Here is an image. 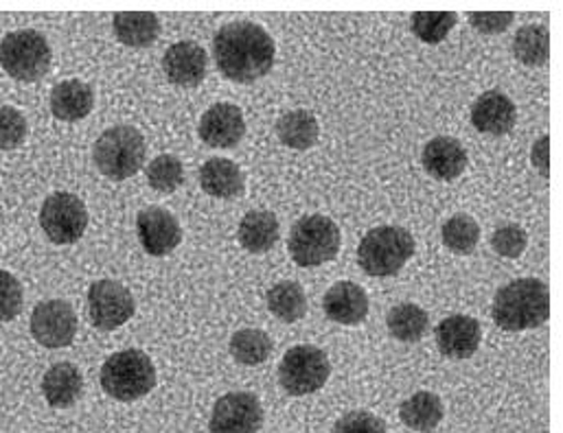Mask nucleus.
<instances>
[{
    "mask_svg": "<svg viewBox=\"0 0 563 433\" xmlns=\"http://www.w3.org/2000/svg\"><path fill=\"white\" fill-rule=\"evenodd\" d=\"M147 145L143 134L132 125H114L106 130L92 149V160L101 176L121 182L143 169Z\"/></svg>",
    "mask_w": 563,
    "mask_h": 433,
    "instance_id": "5",
    "label": "nucleus"
},
{
    "mask_svg": "<svg viewBox=\"0 0 563 433\" xmlns=\"http://www.w3.org/2000/svg\"><path fill=\"white\" fill-rule=\"evenodd\" d=\"M103 392L121 403H134L156 388V368L147 353L128 348L110 355L101 366Z\"/></svg>",
    "mask_w": 563,
    "mask_h": 433,
    "instance_id": "3",
    "label": "nucleus"
},
{
    "mask_svg": "<svg viewBox=\"0 0 563 433\" xmlns=\"http://www.w3.org/2000/svg\"><path fill=\"white\" fill-rule=\"evenodd\" d=\"M51 59L53 53L46 37L33 29L11 31L0 42V66L18 81L42 79L51 68Z\"/></svg>",
    "mask_w": 563,
    "mask_h": 433,
    "instance_id": "7",
    "label": "nucleus"
},
{
    "mask_svg": "<svg viewBox=\"0 0 563 433\" xmlns=\"http://www.w3.org/2000/svg\"><path fill=\"white\" fill-rule=\"evenodd\" d=\"M318 121L309 110L285 112L277 123V136L285 147L307 152L318 143Z\"/></svg>",
    "mask_w": 563,
    "mask_h": 433,
    "instance_id": "27",
    "label": "nucleus"
},
{
    "mask_svg": "<svg viewBox=\"0 0 563 433\" xmlns=\"http://www.w3.org/2000/svg\"><path fill=\"white\" fill-rule=\"evenodd\" d=\"M443 403L434 392H417L399 408L401 423L412 432H434L443 421Z\"/></svg>",
    "mask_w": 563,
    "mask_h": 433,
    "instance_id": "25",
    "label": "nucleus"
},
{
    "mask_svg": "<svg viewBox=\"0 0 563 433\" xmlns=\"http://www.w3.org/2000/svg\"><path fill=\"white\" fill-rule=\"evenodd\" d=\"M549 149H551L549 136H542V138L533 145V149H531V163H533V167L540 171V176H544V178H549V171H551Z\"/></svg>",
    "mask_w": 563,
    "mask_h": 433,
    "instance_id": "39",
    "label": "nucleus"
},
{
    "mask_svg": "<svg viewBox=\"0 0 563 433\" xmlns=\"http://www.w3.org/2000/svg\"><path fill=\"white\" fill-rule=\"evenodd\" d=\"M147 182L156 193L169 196L185 185V167L180 158L172 154H161L147 165Z\"/></svg>",
    "mask_w": 563,
    "mask_h": 433,
    "instance_id": "32",
    "label": "nucleus"
},
{
    "mask_svg": "<svg viewBox=\"0 0 563 433\" xmlns=\"http://www.w3.org/2000/svg\"><path fill=\"white\" fill-rule=\"evenodd\" d=\"M264 408L255 395L231 392L218 399L211 414V433H260Z\"/></svg>",
    "mask_w": 563,
    "mask_h": 433,
    "instance_id": "12",
    "label": "nucleus"
},
{
    "mask_svg": "<svg viewBox=\"0 0 563 433\" xmlns=\"http://www.w3.org/2000/svg\"><path fill=\"white\" fill-rule=\"evenodd\" d=\"M26 138V119L11 106H0V149H15Z\"/></svg>",
    "mask_w": 563,
    "mask_h": 433,
    "instance_id": "35",
    "label": "nucleus"
},
{
    "mask_svg": "<svg viewBox=\"0 0 563 433\" xmlns=\"http://www.w3.org/2000/svg\"><path fill=\"white\" fill-rule=\"evenodd\" d=\"M439 351L450 359H470L483 342L481 324L470 315H450L434 331Z\"/></svg>",
    "mask_w": 563,
    "mask_h": 433,
    "instance_id": "17",
    "label": "nucleus"
},
{
    "mask_svg": "<svg viewBox=\"0 0 563 433\" xmlns=\"http://www.w3.org/2000/svg\"><path fill=\"white\" fill-rule=\"evenodd\" d=\"M386 326L395 340L404 344H415L426 337L430 329V315L428 311H423V307L415 302H401L388 311Z\"/></svg>",
    "mask_w": 563,
    "mask_h": 433,
    "instance_id": "26",
    "label": "nucleus"
},
{
    "mask_svg": "<svg viewBox=\"0 0 563 433\" xmlns=\"http://www.w3.org/2000/svg\"><path fill=\"white\" fill-rule=\"evenodd\" d=\"M165 75L172 84L180 88H196L205 81L209 70V57L207 51L191 40L176 42L167 48L163 57Z\"/></svg>",
    "mask_w": 563,
    "mask_h": 433,
    "instance_id": "15",
    "label": "nucleus"
},
{
    "mask_svg": "<svg viewBox=\"0 0 563 433\" xmlns=\"http://www.w3.org/2000/svg\"><path fill=\"white\" fill-rule=\"evenodd\" d=\"M529 245V234L522 225L518 223H507L500 225L494 234H492V247L496 254H500L503 258H518L525 254Z\"/></svg>",
    "mask_w": 563,
    "mask_h": 433,
    "instance_id": "34",
    "label": "nucleus"
},
{
    "mask_svg": "<svg viewBox=\"0 0 563 433\" xmlns=\"http://www.w3.org/2000/svg\"><path fill=\"white\" fill-rule=\"evenodd\" d=\"M271 313L282 320L285 324H294L305 318L307 313V296L302 287L294 280H283L277 282L268 296H266Z\"/></svg>",
    "mask_w": 563,
    "mask_h": 433,
    "instance_id": "28",
    "label": "nucleus"
},
{
    "mask_svg": "<svg viewBox=\"0 0 563 433\" xmlns=\"http://www.w3.org/2000/svg\"><path fill=\"white\" fill-rule=\"evenodd\" d=\"M40 225L53 243H75L88 227L86 204L73 193H53L40 209Z\"/></svg>",
    "mask_w": 563,
    "mask_h": 433,
    "instance_id": "9",
    "label": "nucleus"
},
{
    "mask_svg": "<svg viewBox=\"0 0 563 433\" xmlns=\"http://www.w3.org/2000/svg\"><path fill=\"white\" fill-rule=\"evenodd\" d=\"M331 433H388L382 419L371 412H351L342 417Z\"/></svg>",
    "mask_w": 563,
    "mask_h": 433,
    "instance_id": "37",
    "label": "nucleus"
},
{
    "mask_svg": "<svg viewBox=\"0 0 563 433\" xmlns=\"http://www.w3.org/2000/svg\"><path fill=\"white\" fill-rule=\"evenodd\" d=\"M200 138L213 149H233L246 136V119L235 103H216L200 119Z\"/></svg>",
    "mask_w": 563,
    "mask_h": 433,
    "instance_id": "13",
    "label": "nucleus"
},
{
    "mask_svg": "<svg viewBox=\"0 0 563 433\" xmlns=\"http://www.w3.org/2000/svg\"><path fill=\"white\" fill-rule=\"evenodd\" d=\"M322 309L331 322L355 326L364 322L368 315V296L362 285L351 280H340L327 289Z\"/></svg>",
    "mask_w": 563,
    "mask_h": 433,
    "instance_id": "18",
    "label": "nucleus"
},
{
    "mask_svg": "<svg viewBox=\"0 0 563 433\" xmlns=\"http://www.w3.org/2000/svg\"><path fill=\"white\" fill-rule=\"evenodd\" d=\"M516 15L514 13H470V24L485 33V35H496V33H505L511 24H514Z\"/></svg>",
    "mask_w": 563,
    "mask_h": 433,
    "instance_id": "38",
    "label": "nucleus"
},
{
    "mask_svg": "<svg viewBox=\"0 0 563 433\" xmlns=\"http://www.w3.org/2000/svg\"><path fill=\"white\" fill-rule=\"evenodd\" d=\"M279 219L271 211H251L240 223V243L251 254H266L279 241Z\"/></svg>",
    "mask_w": 563,
    "mask_h": 433,
    "instance_id": "23",
    "label": "nucleus"
},
{
    "mask_svg": "<svg viewBox=\"0 0 563 433\" xmlns=\"http://www.w3.org/2000/svg\"><path fill=\"white\" fill-rule=\"evenodd\" d=\"M518 110L511 97L500 90L483 92L472 106V125L487 136H505L516 127Z\"/></svg>",
    "mask_w": 563,
    "mask_h": 433,
    "instance_id": "16",
    "label": "nucleus"
},
{
    "mask_svg": "<svg viewBox=\"0 0 563 433\" xmlns=\"http://www.w3.org/2000/svg\"><path fill=\"white\" fill-rule=\"evenodd\" d=\"M415 249V236L406 227L377 225L364 234L357 247V263L368 276L388 278L401 271Z\"/></svg>",
    "mask_w": 563,
    "mask_h": 433,
    "instance_id": "4",
    "label": "nucleus"
},
{
    "mask_svg": "<svg viewBox=\"0 0 563 433\" xmlns=\"http://www.w3.org/2000/svg\"><path fill=\"white\" fill-rule=\"evenodd\" d=\"M31 335L44 348H66L77 335V313L66 300H44L31 313Z\"/></svg>",
    "mask_w": 563,
    "mask_h": 433,
    "instance_id": "11",
    "label": "nucleus"
},
{
    "mask_svg": "<svg viewBox=\"0 0 563 433\" xmlns=\"http://www.w3.org/2000/svg\"><path fill=\"white\" fill-rule=\"evenodd\" d=\"M134 296L117 280H97L88 289V320L99 331H114L132 320Z\"/></svg>",
    "mask_w": 563,
    "mask_h": 433,
    "instance_id": "10",
    "label": "nucleus"
},
{
    "mask_svg": "<svg viewBox=\"0 0 563 433\" xmlns=\"http://www.w3.org/2000/svg\"><path fill=\"white\" fill-rule=\"evenodd\" d=\"M423 169L434 178V180H456L465 169H467V152L465 147L450 136H437L432 138L421 154Z\"/></svg>",
    "mask_w": 563,
    "mask_h": 433,
    "instance_id": "19",
    "label": "nucleus"
},
{
    "mask_svg": "<svg viewBox=\"0 0 563 433\" xmlns=\"http://www.w3.org/2000/svg\"><path fill=\"white\" fill-rule=\"evenodd\" d=\"M342 234L331 216H300L289 232L287 247L300 267H318L333 260L340 252Z\"/></svg>",
    "mask_w": 563,
    "mask_h": 433,
    "instance_id": "6",
    "label": "nucleus"
},
{
    "mask_svg": "<svg viewBox=\"0 0 563 433\" xmlns=\"http://www.w3.org/2000/svg\"><path fill=\"white\" fill-rule=\"evenodd\" d=\"M22 309V287L18 278L0 269V322L13 320Z\"/></svg>",
    "mask_w": 563,
    "mask_h": 433,
    "instance_id": "36",
    "label": "nucleus"
},
{
    "mask_svg": "<svg viewBox=\"0 0 563 433\" xmlns=\"http://www.w3.org/2000/svg\"><path fill=\"white\" fill-rule=\"evenodd\" d=\"M459 18L452 11H421V13H412L410 18V29L412 33L426 42V44H439L443 42L450 31L456 26Z\"/></svg>",
    "mask_w": 563,
    "mask_h": 433,
    "instance_id": "33",
    "label": "nucleus"
},
{
    "mask_svg": "<svg viewBox=\"0 0 563 433\" xmlns=\"http://www.w3.org/2000/svg\"><path fill=\"white\" fill-rule=\"evenodd\" d=\"M441 238L445 247L454 254H472L481 241V225L467 213L450 216L441 227Z\"/></svg>",
    "mask_w": 563,
    "mask_h": 433,
    "instance_id": "31",
    "label": "nucleus"
},
{
    "mask_svg": "<svg viewBox=\"0 0 563 433\" xmlns=\"http://www.w3.org/2000/svg\"><path fill=\"white\" fill-rule=\"evenodd\" d=\"M244 171L229 158H211L200 169V187L218 200H233L244 193Z\"/></svg>",
    "mask_w": 563,
    "mask_h": 433,
    "instance_id": "22",
    "label": "nucleus"
},
{
    "mask_svg": "<svg viewBox=\"0 0 563 433\" xmlns=\"http://www.w3.org/2000/svg\"><path fill=\"white\" fill-rule=\"evenodd\" d=\"M494 322L509 333L542 326L551 315V291L540 278H518L498 289L492 307Z\"/></svg>",
    "mask_w": 563,
    "mask_h": 433,
    "instance_id": "2",
    "label": "nucleus"
},
{
    "mask_svg": "<svg viewBox=\"0 0 563 433\" xmlns=\"http://www.w3.org/2000/svg\"><path fill=\"white\" fill-rule=\"evenodd\" d=\"M331 375V364L318 346L300 344L285 353L279 364V384L291 397L318 392Z\"/></svg>",
    "mask_w": 563,
    "mask_h": 433,
    "instance_id": "8",
    "label": "nucleus"
},
{
    "mask_svg": "<svg viewBox=\"0 0 563 433\" xmlns=\"http://www.w3.org/2000/svg\"><path fill=\"white\" fill-rule=\"evenodd\" d=\"M516 57L533 68H540L549 62L551 55V35L544 24H527L514 37Z\"/></svg>",
    "mask_w": 563,
    "mask_h": 433,
    "instance_id": "30",
    "label": "nucleus"
},
{
    "mask_svg": "<svg viewBox=\"0 0 563 433\" xmlns=\"http://www.w3.org/2000/svg\"><path fill=\"white\" fill-rule=\"evenodd\" d=\"M213 55L227 79L235 84H253L273 70L277 46L262 24L238 20L224 24L216 33Z\"/></svg>",
    "mask_w": 563,
    "mask_h": 433,
    "instance_id": "1",
    "label": "nucleus"
},
{
    "mask_svg": "<svg viewBox=\"0 0 563 433\" xmlns=\"http://www.w3.org/2000/svg\"><path fill=\"white\" fill-rule=\"evenodd\" d=\"M136 232L143 249L150 256H167L183 241L178 219L161 207H150L136 215Z\"/></svg>",
    "mask_w": 563,
    "mask_h": 433,
    "instance_id": "14",
    "label": "nucleus"
},
{
    "mask_svg": "<svg viewBox=\"0 0 563 433\" xmlns=\"http://www.w3.org/2000/svg\"><path fill=\"white\" fill-rule=\"evenodd\" d=\"M114 35L121 44L132 48H145L161 35V20L150 11H123L112 20Z\"/></svg>",
    "mask_w": 563,
    "mask_h": 433,
    "instance_id": "24",
    "label": "nucleus"
},
{
    "mask_svg": "<svg viewBox=\"0 0 563 433\" xmlns=\"http://www.w3.org/2000/svg\"><path fill=\"white\" fill-rule=\"evenodd\" d=\"M84 392V377L77 366L62 362L46 370L42 377V395L51 408L68 410L73 408Z\"/></svg>",
    "mask_w": 563,
    "mask_h": 433,
    "instance_id": "20",
    "label": "nucleus"
},
{
    "mask_svg": "<svg viewBox=\"0 0 563 433\" xmlns=\"http://www.w3.org/2000/svg\"><path fill=\"white\" fill-rule=\"evenodd\" d=\"M95 108V92L81 79L59 81L51 90V112L55 119L75 123L86 119Z\"/></svg>",
    "mask_w": 563,
    "mask_h": 433,
    "instance_id": "21",
    "label": "nucleus"
},
{
    "mask_svg": "<svg viewBox=\"0 0 563 433\" xmlns=\"http://www.w3.org/2000/svg\"><path fill=\"white\" fill-rule=\"evenodd\" d=\"M275 344L268 333L260 329H242L231 337V357L242 366H262L271 359Z\"/></svg>",
    "mask_w": 563,
    "mask_h": 433,
    "instance_id": "29",
    "label": "nucleus"
}]
</instances>
